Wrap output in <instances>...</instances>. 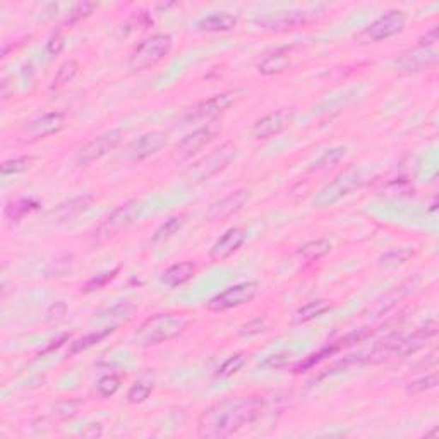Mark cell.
<instances>
[{"instance_id":"cell-35","label":"cell","mask_w":439,"mask_h":439,"mask_svg":"<svg viewBox=\"0 0 439 439\" xmlns=\"http://www.w3.org/2000/svg\"><path fill=\"white\" fill-rule=\"evenodd\" d=\"M81 405H83L81 400H59L54 405V416L60 421H66V418L76 416Z\"/></svg>"},{"instance_id":"cell-27","label":"cell","mask_w":439,"mask_h":439,"mask_svg":"<svg viewBox=\"0 0 439 439\" xmlns=\"http://www.w3.org/2000/svg\"><path fill=\"white\" fill-rule=\"evenodd\" d=\"M329 309H331V304H329L328 300H312V302H307L306 306H302L295 312V321L297 323H307V321L323 316Z\"/></svg>"},{"instance_id":"cell-44","label":"cell","mask_w":439,"mask_h":439,"mask_svg":"<svg viewBox=\"0 0 439 439\" xmlns=\"http://www.w3.org/2000/svg\"><path fill=\"white\" fill-rule=\"evenodd\" d=\"M436 42H438V26H431L429 30L418 38V47L429 48L431 45H434Z\"/></svg>"},{"instance_id":"cell-33","label":"cell","mask_w":439,"mask_h":439,"mask_svg":"<svg viewBox=\"0 0 439 439\" xmlns=\"http://www.w3.org/2000/svg\"><path fill=\"white\" fill-rule=\"evenodd\" d=\"M244 364H246V357H244V353H235V355L229 357L225 363L219 365L217 376L218 377L234 376V374H237L239 371H241V369L244 367Z\"/></svg>"},{"instance_id":"cell-32","label":"cell","mask_w":439,"mask_h":439,"mask_svg":"<svg viewBox=\"0 0 439 439\" xmlns=\"http://www.w3.org/2000/svg\"><path fill=\"white\" fill-rule=\"evenodd\" d=\"M31 156H18V158H12V160H6L2 164V166H0V170H2V176L7 177V176H14V173H21V172H26L28 169L31 166Z\"/></svg>"},{"instance_id":"cell-36","label":"cell","mask_w":439,"mask_h":439,"mask_svg":"<svg viewBox=\"0 0 439 439\" xmlns=\"http://www.w3.org/2000/svg\"><path fill=\"white\" fill-rule=\"evenodd\" d=\"M96 9V4H93V2H83V4H76L74 7H72L71 11H69V14H67V18L64 19V24H69V26H71V24H74V23H77V21H81V19H84V18H88L89 14H91L93 11Z\"/></svg>"},{"instance_id":"cell-24","label":"cell","mask_w":439,"mask_h":439,"mask_svg":"<svg viewBox=\"0 0 439 439\" xmlns=\"http://www.w3.org/2000/svg\"><path fill=\"white\" fill-rule=\"evenodd\" d=\"M186 223H187V213H178L170 217L165 223H161V225L158 227L156 232H154L152 244L153 246H158V244H165L166 241H170L177 232L182 230V227H184Z\"/></svg>"},{"instance_id":"cell-12","label":"cell","mask_w":439,"mask_h":439,"mask_svg":"<svg viewBox=\"0 0 439 439\" xmlns=\"http://www.w3.org/2000/svg\"><path fill=\"white\" fill-rule=\"evenodd\" d=\"M218 134H222V124L217 120L208 122V124H205L203 127L187 134L184 139L176 146V156L178 160H187V158H190L193 154H196L199 149L205 148L206 144H210Z\"/></svg>"},{"instance_id":"cell-2","label":"cell","mask_w":439,"mask_h":439,"mask_svg":"<svg viewBox=\"0 0 439 439\" xmlns=\"http://www.w3.org/2000/svg\"><path fill=\"white\" fill-rule=\"evenodd\" d=\"M187 326L184 314L176 312H161L148 318L141 324L134 335V345L141 348L156 347V345L166 343V341L177 338Z\"/></svg>"},{"instance_id":"cell-5","label":"cell","mask_w":439,"mask_h":439,"mask_svg":"<svg viewBox=\"0 0 439 439\" xmlns=\"http://www.w3.org/2000/svg\"><path fill=\"white\" fill-rule=\"evenodd\" d=\"M244 93H246V89H232V91L219 93V95L211 96L208 100L199 101V103L186 110V113L182 115V120H184L186 124H196V122H206V124H208L210 120L213 122V119H217L223 112L234 107V105L242 98Z\"/></svg>"},{"instance_id":"cell-15","label":"cell","mask_w":439,"mask_h":439,"mask_svg":"<svg viewBox=\"0 0 439 439\" xmlns=\"http://www.w3.org/2000/svg\"><path fill=\"white\" fill-rule=\"evenodd\" d=\"M438 52L433 48L418 47L416 50H410L406 54L397 57L392 66L400 72H421L424 69H431L438 64Z\"/></svg>"},{"instance_id":"cell-19","label":"cell","mask_w":439,"mask_h":439,"mask_svg":"<svg viewBox=\"0 0 439 439\" xmlns=\"http://www.w3.org/2000/svg\"><path fill=\"white\" fill-rule=\"evenodd\" d=\"M237 16L229 12H213L205 16L196 23V30L201 33H219V31H230L237 26Z\"/></svg>"},{"instance_id":"cell-45","label":"cell","mask_w":439,"mask_h":439,"mask_svg":"<svg viewBox=\"0 0 439 439\" xmlns=\"http://www.w3.org/2000/svg\"><path fill=\"white\" fill-rule=\"evenodd\" d=\"M264 328H266L264 321H261V319L251 321V323H247L246 326L242 328V335H256V333L264 331Z\"/></svg>"},{"instance_id":"cell-26","label":"cell","mask_w":439,"mask_h":439,"mask_svg":"<svg viewBox=\"0 0 439 439\" xmlns=\"http://www.w3.org/2000/svg\"><path fill=\"white\" fill-rule=\"evenodd\" d=\"M115 331V326H108V328H101V329H95V331H91L89 335L83 336V338L76 340L74 343H72L71 347V353L74 355V353H81L84 350H88V348L95 347L96 343H100V341H103L107 336L112 335V333Z\"/></svg>"},{"instance_id":"cell-3","label":"cell","mask_w":439,"mask_h":439,"mask_svg":"<svg viewBox=\"0 0 439 439\" xmlns=\"http://www.w3.org/2000/svg\"><path fill=\"white\" fill-rule=\"evenodd\" d=\"M237 158V148L232 143L222 144L219 148L203 156L196 164H193L186 170L184 177L189 184H203L211 177L218 176L225 169H229L232 161Z\"/></svg>"},{"instance_id":"cell-39","label":"cell","mask_w":439,"mask_h":439,"mask_svg":"<svg viewBox=\"0 0 439 439\" xmlns=\"http://www.w3.org/2000/svg\"><path fill=\"white\" fill-rule=\"evenodd\" d=\"M290 363H292V353L280 352V353H273V355L266 357V360H264L261 365H263V367H266V369H273V371H280V369H285Z\"/></svg>"},{"instance_id":"cell-30","label":"cell","mask_w":439,"mask_h":439,"mask_svg":"<svg viewBox=\"0 0 439 439\" xmlns=\"http://www.w3.org/2000/svg\"><path fill=\"white\" fill-rule=\"evenodd\" d=\"M336 350H338V347H336L335 343L328 345V347L321 348L319 352L311 353V355L306 357V359L300 360V363L294 367V371L295 372H306V371H309V369L314 367V365H318L321 360H324V359H326V357L331 355V353H335Z\"/></svg>"},{"instance_id":"cell-37","label":"cell","mask_w":439,"mask_h":439,"mask_svg":"<svg viewBox=\"0 0 439 439\" xmlns=\"http://www.w3.org/2000/svg\"><path fill=\"white\" fill-rule=\"evenodd\" d=\"M414 256V251L410 249H398V251H389L384 256L380 258V264L381 266L386 268H392V266H398V264H404L405 261H409L410 258Z\"/></svg>"},{"instance_id":"cell-20","label":"cell","mask_w":439,"mask_h":439,"mask_svg":"<svg viewBox=\"0 0 439 439\" xmlns=\"http://www.w3.org/2000/svg\"><path fill=\"white\" fill-rule=\"evenodd\" d=\"M194 275H196V268H194L193 263L189 261L176 263L164 271V275H161V283L169 288H177L186 285L187 282H190V280L194 278Z\"/></svg>"},{"instance_id":"cell-16","label":"cell","mask_w":439,"mask_h":439,"mask_svg":"<svg viewBox=\"0 0 439 439\" xmlns=\"http://www.w3.org/2000/svg\"><path fill=\"white\" fill-rule=\"evenodd\" d=\"M292 120H294V110H276V112L268 113V115L256 120L253 125V136L256 139H270L276 134L285 131Z\"/></svg>"},{"instance_id":"cell-31","label":"cell","mask_w":439,"mask_h":439,"mask_svg":"<svg viewBox=\"0 0 439 439\" xmlns=\"http://www.w3.org/2000/svg\"><path fill=\"white\" fill-rule=\"evenodd\" d=\"M436 386H438V372H431L418 377L416 381H412V383L406 386V393H409V395H418V393L429 392V389L436 388Z\"/></svg>"},{"instance_id":"cell-29","label":"cell","mask_w":439,"mask_h":439,"mask_svg":"<svg viewBox=\"0 0 439 439\" xmlns=\"http://www.w3.org/2000/svg\"><path fill=\"white\" fill-rule=\"evenodd\" d=\"M77 72H79V64H77L76 60H67V62H64L62 66L59 67V71L55 72L54 79H52L50 89L64 88L66 84H69L72 79H74Z\"/></svg>"},{"instance_id":"cell-46","label":"cell","mask_w":439,"mask_h":439,"mask_svg":"<svg viewBox=\"0 0 439 439\" xmlns=\"http://www.w3.org/2000/svg\"><path fill=\"white\" fill-rule=\"evenodd\" d=\"M83 436L86 438H98L101 436V426L100 424H91L83 431Z\"/></svg>"},{"instance_id":"cell-4","label":"cell","mask_w":439,"mask_h":439,"mask_svg":"<svg viewBox=\"0 0 439 439\" xmlns=\"http://www.w3.org/2000/svg\"><path fill=\"white\" fill-rule=\"evenodd\" d=\"M172 50V36L165 33H158L149 36L134 47L129 55V67L131 71H146V69L156 66Z\"/></svg>"},{"instance_id":"cell-34","label":"cell","mask_w":439,"mask_h":439,"mask_svg":"<svg viewBox=\"0 0 439 439\" xmlns=\"http://www.w3.org/2000/svg\"><path fill=\"white\" fill-rule=\"evenodd\" d=\"M153 393V384L146 383V381H136L127 392V401L129 404H141L146 398Z\"/></svg>"},{"instance_id":"cell-42","label":"cell","mask_w":439,"mask_h":439,"mask_svg":"<svg viewBox=\"0 0 439 439\" xmlns=\"http://www.w3.org/2000/svg\"><path fill=\"white\" fill-rule=\"evenodd\" d=\"M66 314H67V304L62 302V300L52 304L47 311L48 321H60V319H64V316Z\"/></svg>"},{"instance_id":"cell-22","label":"cell","mask_w":439,"mask_h":439,"mask_svg":"<svg viewBox=\"0 0 439 439\" xmlns=\"http://www.w3.org/2000/svg\"><path fill=\"white\" fill-rule=\"evenodd\" d=\"M134 311L136 307L129 302H120L117 306H112L110 309H105V311L98 312L95 314V318L91 319L93 324H103V323H110V326H115L119 323H124V321H129L132 318Z\"/></svg>"},{"instance_id":"cell-28","label":"cell","mask_w":439,"mask_h":439,"mask_svg":"<svg viewBox=\"0 0 439 439\" xmlns=\"http://www.w3.org/2000/svg\"><path fill=\"white\" fill-rule=\"evenodd\" d=\"M345 154H347V148H345V146H335V148H329L323 154H321V156L314 161V164H312L311 170L331 169V166L338 165L340 161L343 160Z\"/></svg>"},{"instance_id":"cell-43","label":"cell","mask_w":439,"mask_h":439,"mask_svg":"<svg viewBox=\"0 0 439 439\" xmlns=\"http://www.w3.org/2000/svg\"><path fill=\"white\" fill-rule=\"evenodd\" d=\"M64 47H66V42H64V36L59 35V33H55L50 40H48L47 52L50 55H59L60 52L64 50Z\"/></svg>"},{"instance_id":"cell-40","label":"cell","mask_w":439,"mask_h":439,"mask_svg":"<svg viewBox=\"0 0 439 439\" xmlns=\"http://www.w3.org/2000/svg\"><path fill=\"white\" fill-rule=\"evenodd\" d=\"M36 208V203H31V201H26V199H23V201H18L16 205H11L7 206L6 210V215L12 219H19L21 217H24L26 213H30L31 210Z\"/></svg>"},{"instance_id":"cell-17","label":"cell","mask_w":439,"mask_h":439,"mask_svg":"<svg viewBox=\"0 0 439 439\" xmlns=\"http://www.w3.org/2000/svg\"><path fill=\"white\" fill-rule=\"evenodd\" d=\"M247 199H249V190L247 189L234 190V193H230L229 196L215 201L208 208V211H206L205 218L208 219V222H219V219L230 218L232 215H235L237 211L242 210V206L246 205Z\"/></svg>"},{"instance_id":"cell-6","label":"cell","mask_w":439,"mask_h":439,"mask_svg":"<svg viewBox=\"0 0 439 439\" xmlns=\"http://www.w3.org/2000/svg\"><path fill=\"white\" fill-rule=\"evenodd\" d=\"M363 182L364 177L360 170L357 169L345 170V172H341L335 181L329 182L328 186H324L323 189L316 194L312 205H314V208L318 210L329 208V206L336 205L340 199H343L345 196H348V194H352L353 190L359 189V187L363 186Z\"/></svg>"},{"instance_id":"cell-41","label":"cell","mask_w":439,"mask_h":439,"mask_svg":"<svg viewBox=\"0 0 439 439\" xmlns=\"http://www.w3.org/2000/svg\"><path fill=\"white\" fill-rule=\"evenodd\" d=\"M117 270L113 271H107V273H100L96 275L95 278H91L89 282L86 283V287H84V290L86 292H93V290H98V288H103L107 283L110 282V280H113V276H115Z\"/></svg>"},{"instance_id":"cell-9","label":"cell","mask_w":439,"mask_h":439,"mask_svg":"<svg viewBox=\"0 0 439 439\" xmlns=\"http://www.w3.org/2000/svg\"><path fill=\"white\" fill-rule=\"evenodd\" d=\"M258 292L259 285L256 282L237 283V285H232L223 292H219L218 295H215L206 307L213 312H223L229 311V309L246 306L258 295Z\"/></svg>"},{"instance_id":"cell-13","label":"cell","mask_w":439,"mask_h":439,"mask_svg":"<svg viewBox=\"0 0 439 439\" xmlns=\"http://www.w3.org/2000/svg\"><path fill=\"white\" fill-rule=\"evenodd\" d=\"M169 143V136L161 131H149L141 134L137 139L125 148L124 156L131 161H143L146 158L153 156L165 148Z\"/></svg>"},{"instance_id":"cell-38","label":"cell","mask_w":439,"mask_h":439,"mask_svg":"<svg viewBox=\"0 0 439 439\" xmlns=\"http://www.w3.org/2000/svg\"><path fill=\"white\" fill-rule=\"evenodd\" d=\"M120 388V380L113 374H108V376H103L96 384V392L101 398H108L112 395H115L117 389Z\"/></svg>"},{"instance_id":"cell-18","label":"cell","mask_w":439,"mask_h":439,"mask_svg":"<svg viewBox=\"0 0 439 439\" xmlns=\"http://www.w3.org/2000/svg\"><path fill=\"white\" fill-rule=\"evenodd\" d=\"M247 232L239 227H232L213 244L210 251V259L211 261H223V259L230 258L232 254L237 253L242 247V244L246 242Z\"/></svg>"},{"instance_id":"cell-8","label":"cell","mask_w":439,"mask_h":439,"mask_svg":"<svg viewBox=\"0 0 439 439\" xmlns=\"http://www.w3.org/2000/svg\"><path fill=\"white\" fill-rule=\"evenodd\" d=\"M406 24V16L401 11H389L384 16L377 18L376 21L369 24L367 28L359 35L363 43H380L392 38L404 31Z\"/></svg>"},{"instance_id":"cell-25","label":"cell","mask_w":439,"mask_h":439,"mask_svg":"<svg viewBox=\"0 0 439 439\" xmlns=\"http://www.w3.org/2000/svg\"><path fill=\"white\" fill-rule=\"evenodd\" d=\"M333 244L328 239H316V241H309L304 244L299 249V256L302 259H306L307 263L318 261V259L324 258V256L331 253Z\"/></svg>"},{"instance_id":"cell-7","label":"cell","mask_w":439,"mask_h":439,"mask_svg":"<svg viewBox=\"0 0 439 439\" xmlns=\"http://www.w3.org/2000/svg\"><path fill=\"white\" fill-rule=\"evenodd\" d=\"M143 205L137 199H131V201L124 203L117 210H113L103 222L100 223L98 229L95 230V239L98 242L108 241V239L115 237L122 230L129 229L137 218H139Z\"/></svg>"},{"instance_id":"cell-14","label":"cell","mask_w":439,"mask_h":439,"mask_svg":"<svg viewBox=\"0 0 439 439\" xmlns=\"http://www.w3.org/2000/svg\"><path fill=\"white\" fill-rule=\"evenodd\" d=\"M307 21V14L302 11H280V12H271V14H263L258 16L254 19V23L259 28L266 31H276V33H282V31H290L294 28L302 26Z\"/></svg>"},{"instance_id":"cell-21","label":"cell","mask_w":439,"mask_h":439,"mask_svg":"<svg viewBox=\"0 0 439 439\" xmlns=\"http://www.w3.org/2000/svg\"><path fill=\"white\" fill-rule=\"evenodd\" d=\"M290 50L292 48H278L266 55L261 62L258 64V72L263 76H275L280 72L287 71L290 67Z\"/></svg>"},{"instance_id":"cell-11","label":"cell","mask_w":439,"mask_h":439,"mask_svg":"<svg viewBox=\"0 0 439 439\" xmlns=\"http://www.w3.org/2000/svg\"><path fill=\"white\" fill-rule=\"evenodd\" d=\"M66 125V113L64 112H48L38 119L28 122L19 134L21 143H33V141L45 139L52 134L60 132Z\"/></svg>"},{"instance_id":"cell-10","label":"cell","mask_w":439,"mask_h":439,"mask_svg":"<svg viewBox=\"0 0 439 439\" xmlns=\"http://www.w3.org/2000/svg\"><path fill=\"white\" fill-rule=\"evenodd\" d=\"M122 137H124V131H122V129H112V131L100 134L98 137H95V139H91L86 146L81 148V152L77 153L76 156V165L88 166L101 160L105 154L113 152V149L120 144Z\"/></svg>"},{"instance_id":"cell-1","label":"cell","mask_w":439,"mask_h":439,"mask_svg":"<svg viewBox=\"0 0 439 439\" xmlns=\"http://www.w3.org/2000/svg\"><path fill=\"white\" fill-rule=\"evenodd\" d=\"M263 397H235L208 406L199 417L198 436L218 439L229 438L261 416Z\"/></svg>"},{"instance_id":"cell-23","label":"cell","mask_w":439,"mask_h":439,"mask_svg":"<svg viewBox=\"0 0 439 439\" xmlns=\"http://www.w3.org/2000/svg\"><path fill=\"white\" fill-rule=\"evenodd\" d=\"M93 198L91 196H81L71 199L69 203H64L59 208L52 211V219L54 222H71L76 217H79L84 210L89 208Z\"/></svg>"}]
</instances>
